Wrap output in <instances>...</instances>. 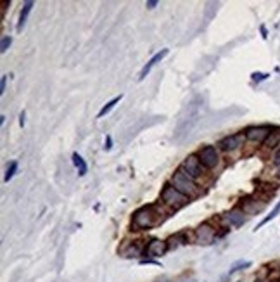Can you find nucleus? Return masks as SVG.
I'll use <instances>...</instances> for the list:
<instances>
[{"instance_id": "obj_17", "label": "nucleus", "mask_w": 280, "mask_h": 282, "mask_svg": "<svg viewBox=\"0 0 280 282\" xmlns=\"http://www.w3.org/2000/svg\"><path fill=\"white\" fill-rule=\"evenodd\" d=\"M279 144H280V130L272 132L268 139L264 140V146L270 147V149H273V147H279Z\"/></svg>"}, {"instance_id": "obj_2", "label": "nucleus", "mask_w": 280, "mask_h": 282, "mask_svg": "<svg viewBox=\"0 0 280 282\" xmlns=\"http://www.w3.org/2000/svg\"><path fill=\"white\" fill-rule=\"evenodd\" d=\"M171 185L177 187L181 194H185L187 198H192V196H198L199 187L196 183V180L190 179L183 170H177V173L171 179Z\"/></svg>"}, {"instance_id": "obj_23", "label": "nucleus", "mask_w": 280, "mask_h": 282, "mask_svg": "<svg viewBox=\"0 0 280 282\" xmlns=\"http://www.w3.org/2000/svg\"><path fill=\"white\" fill-rule=\"evenodd\" d=\"M5 87H7V75H2V82H0V94H4Z\"/></svg>"}, {"instance_id": "obj_9", "label": "nucleus", "mask_w": 280, "mask_h": 282, "mask_svg": "<svg viewBox=\"0 0 280 282\" xmlns=\"http://www.w3.org/2000/svg\"><path fill=\"white\" fill-rule=\"evenodd\" d=\"M244 139H246L244 133H235V135H229V137H225V139H221L218 146H220L223 151L232 152V151H235V149H239V147L242 146Z\"/></svg>"}, {"instance_id": "obj_21", "label": "nucleus", "mask_w": 280, "mask_h": 282, "mask_svg": "<svg viewBox=\"0 0 280 282\" xmlns=\"http://www.w3.org/2000/svg\"><path fill=\"white\" fill-rule=\"evenodd\" d=\"M11 44H12V38L11 36H2V42H0V52L2 54H5V52L9 50V47H11Z\"/></svg>"}, {"instance_id": "obj_27", "label": "nucleus", "mask_w": 280, "mask_h": 282, "mask_svg": "<svg viewBox=\"0 0 280 282\" xmlns=\"http://www.w3.org/2000/svg\"><path fill=\"white\" fill-rule=\"evenodd\" d=\"M19 125H21V127H24V111L19 115Z\"/></svg>"}, {"instance_id": "obj_11", "label": "nucleus", "mask_w": 280, "mask_h": 282, "mask_svg": "<svg viewBox=\"0 0 280 282\" xmlns=\"http://www.w3.org/2000/svg\"><path fill=\"white\" fill-rule=\"evenodd\" d=\"M168 52H170V50H168V49H163L161 52H158V54H154V56L149 59V63H147L146 66H144V68H142V71H140V76H138V78H140V80L146 78V76L149 75L150 71H152L154 66H156V64H158L159 61H163L166 56H168Z\"/></svg>"}, {"instance_id": "obj_16", "label": "nucleus", "mask_w": 280, "mask_h": 282, "mask_svg": "<svg viewBox=\"0 0 280 282\" xmlns=\"http://www.w3.org/2000/svg\"><path fill=\"white\" fill-rule=\"evenodd\" d=\"M168 249L170 248H177V246H180V244H183V243H187V239H185V234H177V235H171L168 241Z\"/></svg>"}, {"instance_id": "obj_10", "label": "nucleus", "mask_w": 280, "mask_h": 282, "mask_svg": "<svg viewBox=\"0 0 280 282\" xmlns=\"http://www.w3.org/2000/svg\"><path fill=\"white\" fill-rule=\"evenodd\" d=\"M168 251V243L161 241V239H152L149 241V244L146 246V254L147 256H163Z\"/></svg>"}, {"instance_id": "obj_12", "label": "nucleus", "mask_w": 280, "mask_h": 282, "mask_svg": "<svg viewBox=\"0 0 280 282\" xmlns=\"http://www.w3.org/2000/svg\"><path fill=\"white\" fill-rule=\"evenodd\" d=\"M32 9H33V2H24L23 4V9H21V12H19V21H17V26H16L17 32H23L24 24H26V19H28V16H30V12H32Z\"/></svg>"}, {"instance_id": "obj_26", "label": "nucleus", "mask_w": 280, "mask_h": 282, "mask_svg": "<svg viewBox=\"0 0 280 282\" xmlns=\"http://www.w3.org/2000/svg\"><path fill=\"white\" fill-rule=\"evenodd\" d=\"M275 166H277V170L280 171V151L277 152V156H275Z\"/></svg>"}, {"instance_id": "obj_13", "label": "nucleus", "mask_w": 280, "mask_h": 282, "mask_svg": "<svg viewBox=\"0 0 280 282\" xmlns=\"http://www.w3.org/2000/svg\"><path fill=\"white\" fill-rule=\"evenodd\" d=\"M73 165H75L76 170H78V175L80 177L87 175L88 166H87V163H85V159H83L82 156L78 154V152H73Z\"/></svg>"}, {"instance_id": "obj_20", "label": "nucleus", "mask_w": 280, "mask_h": 282, "mask_svg": "<svg viewBox=\"0 0 280 282\" xmlns=\"http://www.w3.org/2000/svg\"><path fill=\"white\" fill-rule=\"evenodd\" d=\"M251 266V262H237V263H233L232 266H230V274H235V272H239V270H242V268H249Z\"/></svg>"}, {"instance_id": "obj_7", "label": "nucleus", "mask_w": 280, "mask_h": 282, "mask_svg": "<svg viewBox=\"0 0 280 282\" xmlns=\"http://www.w3.org/2000/svg\"><path fill=\"white\" fill-rule=\"evenodd\" d=\"M223 222L227 223V225L230 227H241L246 223V211L241 210V208H233V210L227 211V213H223Z\"/></svg>"}, {"instance_id": "obj_22", "label": "nucleus", "mask_w": 280, "mask_h": 282, "mask_svg": "<svg viewBox=\"0 0 280 282\" xmlns=\"http://www.w3.org/2000/svg\"><path fill=\"white\" fill-rule=\"evenodd\" d=\"M268 73H253V80L254 82H263V80L268 78Z\"/></svg>"}, {"instance_id": "obj_24", "label": "nucleus", "mask_w": 280, "mask_h": 282, "mask_svg": "<svg viewBox=\"0 0 280 282\" xmlns=\"http://www.w3.org/2000/svg\"><path fill=\"white\" fill-rule=\"evenodd\" d=\"M104 149H106V151H111V149H113V139H111V135L106 137V146H104Z\"/></svg>"}, {"instance_id": "obj_6", "label": "nucleus", "mask_w": 280, "mask_h": 282, "mask_svg": "<svg viewBox=\"0 0 280 282\" xmlns=\"http://www.w3.org/2000/svg\"><path fill=\"white\" fill-rule=\"evenodd\" d=\"M214 239H216V231H214L209 223H202V225H199L198 229H196V241H198L199 244L208 246V244L214 243Z\"/></svg>"}, {"instance_id": "obj_1", "label": "nucleus", "mask_w": 280, "mask_h": 282, "mask_svg": "<svg viewBox=\"0 0 280 282\" xmlns=\"http://www.w3.org/2000/svg\"><path fill=\"white\" fill-rule=\"evenodd\" d=\"M163 220L161 213L154 204L149 206L138 208L133 213V218H132V225H133L135 231H149L152 227H156Z\"/></svg>"}, {"instance_id": "obj_28", "label": "nucleus", "mask_w": 280, "mask_h": 282, "mask_svg": "<svg viewBox=\"0 0 280 282\" xmlns=\"http://www.w3.org/2000/svg\"><path fill=\"white\" fill-rule=\"evenodd\" d=\"M261 33H263V38H266V36H268V35H266V28H264V26H261Z\"/></svg>"}, {"instance_id": "obj_14", "label": "nucleus", "mask_w": 280, "mask_h": 282, "mask_svg": "<svg viewBox=\"0 0 280 282\" xmlns=\"http://www.w3.org/2000/svg\"><path fill=\"white\" fill-rule=\"evenodd\" d=\"M121 97H123V96H116L115 99H111L109 102H107L106 106H104L102 109H100V111H99V115H97V118H104V116H106V115H109V113L113 111V109H115L116 104H118L119 100H121Z\"/></svg>"}, {"instance_id": "obj_4", "label": "nucleus", "mask_w": 280, "mask_h": 282, "mask_svg": "<svg viewBox=\"0 0 280 282\" xmlns=\"http://www.w3.org/2000/svg\"><path fill=\"white\" fill-rule=\"evenodd\" d=\"M180 170H183L187 175H189L190 179H194V180L204 175V166H202L199 156H196V154L187 156V158L183 159V163H181Z\"/></svg>"}, {"instance_id": "obj_19", "label": "nucleus", "mask_w": 280, "mask_h": 282, "mask_svg": "<svg viewBox=\"0 0 280 282\" xmlns=\"http://www.w3.org/2000/svg\"><path fill=\"white\" fill-rule=\"evenodd\" d=\"M16 171H17V161H12V163L9 165L7 171H5V177H4L5 182H9V180H11L12 177L16 175Z\"/></svg>"}, {"instance_id": "obj_15", "label": "nucleus", "mask_w": 280, "mask_h": 282, "mask_svg": "<svg viewBox=\"0 0 280 282\" xmlns=\"http://www.w3.org/2000/svg\"><path fill=\"white\" fill-rule=\"evenodd\" d=\"M140 253H142V251H140V244L133 243L128 246L127 251H123V256H125V258H135V256H140Z\"/></svg>"}, {"instance_id": "obj_8", "label": "nucleus", "mask_w": 280, "mask_h": 282, "mask_svg": "<svg viewBox=\"0 0 280 282\" xmlns=\"http://www.w3.org/2000/svg\"><path fill=\"white\" fill-rule=\"evenodd\" d=\"M270 133H272V128L270 127H251L246 130L244 135L251 142H264L270 137Z\"/></svg>"}, {"instance_id": "obj_5", "label": "nucleus", "mask_w": 280, "mask_h": 282, "mask_svg": "<svg viewBox=\"0 0 280 282\" xmlns=\"http://www.w3.org/2000/svg\"><path fill=\"white\" fill-rule=\"evenodd\" d=\"M199 159H201L202 166L213 170L220 165V152L214 146H206L199 151Z\"/></svg>"}, {"instance_id": "obj_25", "label": "nucleus", "mask_w": 280, "mask_h": 282, "mask_svg": "<svg viewBox=\"0 0 280 282\" xmlns=\"http://www.w3.org/2000/svg\"><path fill=\"white\" fill-rule=\"evenodd\" d=\"M156 5H158V2H156V0H149V2H146V7L147 9H154Z\"/></svg>"}, {"instance_id": "obj_3", "label": "nucleus", "mask_w": 280, "mask_h": 282, "mask_svg": "<svg viewBox=\"0 0 280 282\" xmlns=\"http://www.w3.org/2000/svg\"><path fill=\"white\" fill-rule=\"evenodd\" d=\"M189 199L185 194H181L177 187H173L171 183H166L161 191V201L166 204V206L173 208V210H178V208L185 206L189 203Z\"/></svg>"}, {"instance_id": "obj_29", "label": "nucleus", "mask_w": 280, "mask_h": 282, "mask_svg": "<svg viewBox=\"0 0 280 282\" xmlns=\"http://www.w3.org/2000/svg\"><path fill=\"white\" fill-rule=\"evenodd\" d=\"M279 275H280V268H279Z\"/></svg>"}, {"instance_id": "obj_18", "label": "nucleus", "mask_w": 280, "mask_h": 282, "mask_svg": "<svg viewBox=\"0 0 280 282\" xmlns=\"http://www.w3.org/2000/svg\"><path fill=\"white\" fill-rule=\"evenodd\" d=\"M279 213H280V201H279V203H277V206H275V208H273V210H272V213H270L268 216H264V218L261 220L260 223H258L256 231H258V229H261V227H263L264 223H268L270 220H273V218H275V216H277V215H279Z\"/></svg>"}]
</instances>
